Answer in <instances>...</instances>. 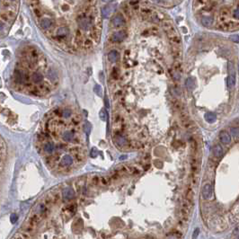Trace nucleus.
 Instances as JSON below:
<instances>
[{
	"label": "nucleus",
	"mask_w": 239,
	"mask_h": 239,
	"mask_svg": "<svg viewBox=\"0 0 239 239\" xmlns=\"http://www.w3.org/2000/svg\"><path fill=\"white\" fill-rule=\"evenodd\" d=\"M199 232H200L199 228H196V229L194 230V233H193V239H196V238H197L198 235H199Z\"/></svg>",
	"instance_id": "nucleus-16"
},
{
	"label": "nucleus",
	"mask_w": 239,
	"mask_h": 239,
	"mask_svg": "<svg viewBox=\"0 0 239 239\" xmlns=\"http://www.w3.org/2000/svg\"><path fill=\"white\" fill-rule=\"evenodd\" d=\"M201 22L202 25L206 26V27H209V26H211V24H212V23H213V19L211 17H209V16H203L201 19Z\"/></svg>",
	"instance_id": "nucleus-7"
},
{
	"label": "nucleus",
	"mask_w": 239,
	"mask_h": 239,
	"mask_svg": "<svg viewBox=\"0 0 239 239\" xmlns=\"http://www.w3.org/2000/svg\"><path fill=\"white\" fill-rule=\"evenodd\" d=\"M205 120L208 122H209V123H212V122H214L217 120V116L213 112H208L205 114Z\"/></svg>",
	"instance_id": "nucleus-9"
},
{
	"label": "nucleus",
	"mask_w": 239,
	"mask_h": 239,
	"mask_svg": "<svg viewBox=\"0 0 239 239\" xmlns=\"http://www.w3.org/2000/svg\"><path fill=\"white\" fill-rule=\"evenodd\" d=\"M234 16H235L236 19H239V8L236 9V10L234 12Z\"/></svg>",
	"instance_id": "nucleus-17"
},
{
	"label": "nucleus",
	"mask_w": 239,
	"mask_h": 239,
	"mask_svg": "<svg viewBox=\"0 0 239 239\" xmlns=\"http://www.w3.org/2000/svg\"><path fill=\"white\" fill-rule=\"evenodd\" d=\"M219 139L222 143H224V144L228 145L231 143V136L227 131H222L219 133Z\"/></svg>",
	"instance_id": "nucleus-4"
},
{
	"label": "nucleus",
	"mask_w": 239,
	"mask_h": 239,
	"mask_svg": "<svg viewBox=\"0 0 239 239\" xmlns=\"http://www.w3.org/2000/svg\"><path fill=\"white\" fill-rule=\"evenodd\" d=\"M124 24V19L121 15H116L112 20V24L114 28H121Z\"/></svg>",
	"instance_id": "nucleus-3"
},
{
	"label": "nucleus",
	"mask_w": 239,
	"mask_h": 239,
	"mask_svg": "<svg viewBox=\"0 0 239 239\" xmlns=\"http://www.w3.org/2000/svg\"><path fill=\"white\" fill-rule=\"evenodd\" d=\"M100 118L102 121H105V111L104 110H102L100 112Z\"/></svg>",
	"instance_id": "nucleus-15"
},
{
	"label": "nucleus",
	"mask_w": 239,
	"mask_h": 239,
	"mask_svg": "<svg viewBox=\"0 0 239 239\" xmlns=\"http://www.w3.org/2000/svg\"><path fill=\"white\" fill-rule=\"evenodd\" d=\"M96 155H97L96 149H93V151L91 152V156H93V158H95V156H96Z\"/></svg>",
	"instance_id": "nucleus-18"
},
{
	"label": "nucleus",
	"mask_w": 239,
	"mask_h": 239,
	"mask_svg": "<svg viewBox=\"0 0 239 239\" xmlns=\"http://www.w3.org/2000/svg\"><path fill=\"white\" fill-rule=\"evenodd\" d=\"M230 133L231 135L234 137L236 139H239V128H236V127H232L230 129Z\"/></svg>",
	"instance_id": "nucleus-10"
},
{
	"label": "nucleus",
	"mask_w": 239,
	"mask_h": 239,
	"mask_svg": "<svg viewBox=\"0 0 239 239\" xmlns=\"http://www.w3.org/2000/svg\"><path fill=\"white\" fill-rule=\"evenodd\" d=\"M5 148L4 139L1 138V166H3V161H4L5 156H6V155H5Z\"/></svg>",
	"instance_id": "nucleus-11"
},
{
	"label": "nucleus",
	"mask_w": 239,
	"mask_h": 239,
	"mask_svg": "<svg viewBox=\"0 0 239 239\" xmlns=\"http://www.w3.org/2000/svg\"><path fill=\"white\" fill-rule=\"evenodd\" d=\"M125 36H126L125 32L121 31V32L114 33L112 35V42H121L124 40Z\"/></svg>",
	"instance_id": "nucleus-5"
},
{
	"label": "nucleus",
	"mask_w": 239,
	"mask_h": 239,
	"mask_svg": "<svg viewBox=\"0 0 239 239\" xmlns=\"http://www.w3.org/2000/svg\"><path fill=\"white\" fill-rule=\"evenodd\" d=\"M237 26H239V24H237V23H236V22H228V24H227V27L228 28H230V29H235V28H236Z\"/></svg>",
	"instance_id": "nucleus-12"
},
{
	"label": "nucleus",
	"mask_w": 239,
	"mask_h": 239,
	"mask_svg": "<svg viewBox=\"0 0 239 239\" xmlns=\"http://www.w3.org/2000/svg\"><path fill=\"white\" fill-rule=\"evenodd\" d=\"M202 197L205 200H210L213 196V188L210 183H206L202 188Z\"/></svg>",
	"instance_id": "nucleus-2"
},
{
	"label": "nucleus",
	"mask_w": 239,
	"mask_h": 239,
	"mask_svg": "<svg viewBox=\"0 0 239 239\" xmlns=\"http://www.w3.org/2000/svg\"><path fill=\"white\" fill-rule=\"evenodd\" d=\"M118 58H119V53L116 50H112L108 54V59L111 62H115V61L118 59Z\"/></svg>",
	"instance_id": "nucleus-8"
},
{
	"label": "nucleus",
	"mask_w": 239,
	"mask_h": 239,
	"mask_svg": "<svg viewBox=\"0 0 239 239\" xmlns=\"http://www.w3.org/2000/svg\"><path fill=\"white\" fill-rule=\"evenodd\" d=\"M213 154H214V156H216V158H221L222 156H223L224 151H223L222 147L219 144H217V145L214 146V147H213Z\"/></svg>",
	"instance_id": "nucleus-6"
},
{
	"label": "nucleus",
	"mask_w": 239,
	"mask_h": 239,
	"mask_svg": "<svg viewBox=\"0 0 239 239\" xmlns=\"http://www.w3.org/2000/svg\"><path fill=\"white\" fill-rule=\"evenodd\" d=\"M186 86H187V87H189V88H193V86H194V81H193V79L188 78V79L186 80Z\"/></svg>",
	"instance_id": "nucleus-13"
},
{
	"label": "nucleus",
	"mask_w": 239,
	"mask_h": 239,
	"mask_svg": "<svg viewBox=\"0 0 239 239\" xmlns=\"http://www.w3.org/2000/svg\"><path fill=\"white\" fill-rule=\"evenodd\" d=\"M231 40H233L234 42H239V36L238 35H233L232 37H230Z\"/></svg>",
	"instance_id": "nucleus-14"
},
{
	"label": "nucleus",
	"mask_w": 239,
	"mask_h": 239,
	"mask_svg": "<svg viewBox=\"0 0 239 239\" xmlns=\"http://www.w3.org/2000/svg\"><path fill=\"white\" fill-rule=\"evenodd\" d=\"M228 80H227V83H228V86L229 88L234 87L236 85V69H235V67L234 64L232 62H228Z\"/></svg>",
	"instance_id": "nucleus-1"
}]
</instances>
